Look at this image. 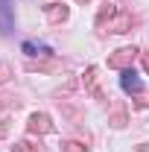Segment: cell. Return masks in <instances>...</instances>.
I'll return each mask as SVG.
<instances>
[{
  "label": "cell",
  "mask_w": 149,
  "mask_h": 152,
  "mask_svg": "<svg viewBox=\"0 0 149 152\" xmlns=\"http://www.w3.org/2000/svg\"><path fill=\"white\" fill-rule=\"evenodd\" d=\"M79 3H88V0H79Z\"/></svg>",
  "instance_id": "cell-17"
},
{
  "label": "cell",
  "mask_w": 149,
  "mask_h": 152,
  "mask_svg": "<svg viewBox=\"0 0 149 152\" xmlns=\"http://www.w3.org/2000/svg\"><path fill=\"white\" fill-rule=\"evenodd\" d=\"M12 152H32V146H29V140H18L12 146Z\"/></svg>",
  "instance_id": "cell-15"
},
{
  "label": "cell",
  "mask_w": 149,
  "mask_h": 152,
  "mask_svg": "<svg viewBox=\"0 0 149 152\" xmlns=\"http://www.w3.org/2000/svg\"><path fill=\"white\" fill-rule=\"evenodd\" d=\"M26 129H29L32 134H50V132H53V120H50V114H44V111H35L32 117H29Z\"/></svg>",
  "instance_id": "cell-2"
},
{
  "label": "cell",
  "mask_w": 149,
  "mask_h": 152,
  "mask_svg": "<svg viewBox=\"0 0 149 152\" xmlns=\"http://www.w3.org/2000/svg\"><path fill=\"white\" fill-rule=\"evenodd\" d=\"M82 82H85L88 94H93L96 99H102V91H99V85H96V67H88V70H85V76H82Z\"/></svg>",
  "instance_id": "cell-5"
},
{
  "label": "cell",
  "mask_w": 149,
  "mask_h": 152,
  "mask_svg": "<svg viewBox=\"0 0 149 152\" xmlns=\"http://www.w3.org/2000/svg\"><path fill=\"white\" fill-rule=\"evenodd\" d=\"M137 53H140L137 47H123V50H117V53L108 56V67H114V70H129V64L134 61Z\"/></svg>",
  "instance_id": "cell-1"
},
{
  "label": "cell",
  "mask_w": 149,
  "mask_h": 152,
  "mask_svg": "<svg viewBox=\"0 0 149 152\" xmlns=\"http://www.w3.org/2000/svg\"><path fill=\"white\" fill-rule=\"evenodd\" d=\"M56 61H26V70H56Z\"/></svg>",
  "instance_id": "cell-10"
},
{
  "label": "cell",
  "mask_w": 149,
  "mask_h": 152,
  "mask_svg": "<svg viewBox=\"0 0 149 152\" xmlns=\"http://www.w3.org/2000/svg\"><path fill=\"white\" fill-rule=\"evenodd\" d=\"M61 152H88V146L79 143V140H64L61 143Z\"/></svg>",
  "instance_id": "cell-11"
},
{
  "label": "cell",
  "mask_w": 149,
  "mask_h": 152,
  "mask_svg": "<svg viewBox=\"0 0 149 152\" xmlns=\"http://www.w3.org/2000/svg\"><path fill=\"white\" fill-rule=\"evenodd\" d=\"M9 79H12V67L9 64H0V85H6Z\"/></svg>",
  "instance_id": "cell-13"
},
{
  "label": "cell",
  "mask_w": 149,
  "mask_h": 152,
  "mask_svg": "<svg viewBox=\"0 0 149 152\" xmlns=\"http://www.w3.org/2000/svg\"><path fill=\"white\" fill-rule=\"evenodd\" d=\"M117 12H120V9H117L114 3H105V6L99 9V15H96V26H105V20H111Z\"/></svg>",
  "instance_id": "cell-9"
},
{
  "label": "cell",
  "mask_w": 149,
  "mask_h": 152,
  "mask_svg": "<svg viewBox=\"0 0 149 152\" xmlns=\"http://www.w3.org/2000/svg\"><path fill=\"white\" fill-rule=\"evenodd\" d=\"M44 15L50 23H61V20H67V6H61V3H47L44 6Z\"/></svg>",
  "instance_id": "cell-4"
},
{
  "label": "cell",
  "mask_w": 149,
  "mask_h": 152,
  "mask_svg": "<svg viewBox=\"0 0 149 152\" xmlns=\"http://www.w3.org/2000/svg\"><path fill=\"white\" fill-rule=\"evenodd\" d=\"M108 123H111L114 129H123V126L129 123V114H126V108H123V105H117V108H114V114L108 117Z\"/></svg>",
  "instance_id": "cell-8"
},
{
  "label": "cell",
  "mask_w": 149,
  "mask_h": 152,
  "mask_svg": "<svg viewBox=\"0 0 149 152\" xmlns=\"http://www.w3.org/2000/svg\"><path fill=\"white\" fill-rule=\"evenodd\" d=\"M140 58H143V70L149 73V53H140Z\"/></svg>",
  "instance_id": "cell-16"
},
{
  "label": "cell",
  "mask_w": 149,
  "mask_h": 152,
  "mask_svg": "<svg viewBox=\"0 0 149 152\" xmlns=\"http://www.w3.org/2000/svg\"><path fill=\"white\" fill-rule=\"evenodd\" d=\"M58 102H61V99H58ZM61 111L67 114V117H70V120H79V117H82V114H79V108H76V105H67V102H61Z\"/></svg>",
  "instance_id": "cell-12"
},
{
  "label": "cell",
  "mask_w": 149,
  "mask_h": 152,
  "mask_svg": "<svg viewBox=\"0 0 149 152\" xmlns=\"http://www.w3.org/2000/svg\"><path fill=\"white\" fill-rule=\"evenodd\" d=\"M120 82H123V91H129V94H140V88H143L140 79L134 76V70H123V79Z\"/></svg>",
  "instance_id": "cell-6"
},
{
  "label": "cell",
  "mask_w": 149,
  "mask_h": 152,
  "mask_svg": "<svg viewBox=\"0 0 149 152\" xmlns=\"http://www.w3.org/2000/svg\"><path fill=\"white\" fill-rule=\"evenodd\" d=\"M108 29H111V32H129V29H131V15L117 12V20H111V23H108Z\"/></svg>",
  "instance_id": "cell-7"
},
{
  "label": "cell",
  "mask_w": 149,
  "mask_h": 152,
  "mask_svg": "<svg viewBox=\"0 0 149 152\" xmlns=\"http://www.w3.org/2000/svg\"><path fill=\"white\" fill-rule=\"evenodd\" d=\"M12 26H15V9L9 0H0V35L12 32Z\"/></svg>",
  "instance_id": "cell-3"
},
{
  "label": "cell",
  "mask_w": 149,
  "mask_h": 152,
  "mask_svg": "<svg viewBox=\"0 0 149 152\" xmlns=\"http://www.w3.org/2000/svg\"><path fill=\"white\" fill-rule=\"evenodd\" d=\"M9 134V114L0 111V137H6Z\"/></svg>",
  "instance_id": "cell-14"
}]
</instances>
